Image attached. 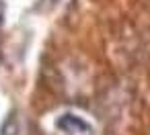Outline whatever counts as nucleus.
<instances>
[{
    "label": "nucleus",
    "instance_id": "f03ea898",
    "mask_svg": "<svg viewBox=\"0 0 150 135\" xmlns=\"http://www.w3.org/2000/svg\"><path fill=\"white\" fill-rule=\"evenodd\" d=\"M17 131H19V127H17V119H15V115H11L8 121L2 125V135H17Z\"/></svg>",
    "mask_w": 150,
    "mask_h": 135
},
{
    "label": "nucleus",
    "instance_id": "20e7f679",
    "mask_svg": "<svg viewBox=\"0 0 150 135\" xmlns=\"http://www.w3.org/2000/svg\"><path fill=\"white\" fill-rule=\"evenodd\" d=\"M52 2H56V0H52Z\"/></svg>",
    "mask_w": 150,
    "mask_h": 135
},
{
    "label": "nucleus",
    "instance_id": "f257e3e1",
    "mask_svg": "<svg viewBox=\"0 0 150 135\" xmlns=\"http://www.w3.org/2000/svg\"><path fill=\"white\" fill-rule=\"evenodd\" d=\"M58 127H60L62 131H66V133H88V131H91V127H88L82 119H78V117H74V115H64V117L58 121Z\"/></svg>",
    "mask_w": 150,
    "mask_h": 135
},
{
    "label": "nucleus",
    "instance_id": "7ed1b4c3",
    "mask_svg": "<svg viewBox=\"0 0 150 135\" xmlns=\"http://www.w3.org/2000/svg\"><path fill=\"white\" fill-rule=\"evenodd\" d=\"M4 13H6L4 2H0V29H2V25H4Z\"/></svg>",
    "mask_w": 150,
    "mask_h": 135
}]
</instances>
